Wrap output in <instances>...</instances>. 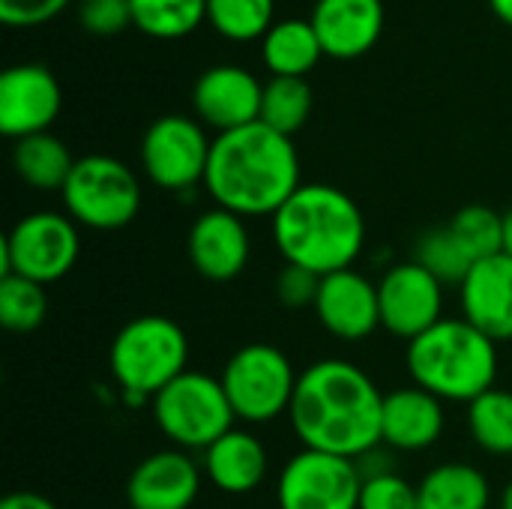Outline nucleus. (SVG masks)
I'll return each mask as SVG.
<instances>
[{"label": "nucleus", "mask_w": 512, "mask_h": 509, "mask_svg": "<svg viewBox=\"0 0 512 509\" xmlns=\"http://www.w3.org/2000/svg\"><path fill=\"white\" fill-rule=\"evenodd\" d=\"M66 6H69V0H0V21L6 27L27 30V27L48 24Z\"/></svg>", "instance_id": "35"}, {"label": "nucleus", "mask_w": 512, "mask_h": 509, "mask_svg": "<svg viewBox=\"0 0 512 509\" xmlns=\"http://www.w3.org/2000/svg\"><path fill=\"white\" fill-rule=\"evenodd\" d=\"M414 261L420 267H426L435 279H441L444 285H462L465 276L471 273V267L477 264L468 249L462 246V240L453 234L450 225L432 228L417 240L414 249Z\"/></svg>", "instance_id": "30"}, {"label": "nucleus", "mask_w": 512, "mask_h": 509, "mask_svg": "<svg viewBox=\"0 0 512 509\" xmlns=\"http://www.w3.org/2000/svg\"><path fill=\"white\" fill-rule=\"evenodd\" d=\"M501 509H512V480L507 483V489L501 492Z\"/></svg>", "instance_id": "39"}, {"label": "nucleus", "mask_w": 512, "mask_h": 509, "mask_svg": "<svg viewBox=\"0 0 512 509\" xmlns=\"http://www.w3.org/2000/svg\"><path fill=\"white\" fill-rule=\"evenodd\" d=\"M75 162L78 159L72 156V150L51 132L27 135L12 147V168L18 180L39 192H63Z\"/></svg>", "instance_id": "24"}, {"label": "nucleus", "mask_w": 512, "mask_h": 509, "mask_svg": "<svg viewBox=\"0 0 512 509\" xmlns=\"http://www.w3.org/2000/svg\"><path fill=\"white\" fill-rule=\"evenodd\" d=\"M504 252L512 258V207L504 213Z\"/></svg>", "instance_id": "38"}, {"label": "nucleus", "mask_w": 512, "mask_h": 509, "mask_svg": "<svg viewBox=\"0 0 512 509\" xmlns=\"http://www.w3.org/2000/svg\"><path fill=\"white\" fill-rule=\"evenodd\" d=\"M360 509H420V495L399 471H387L363 477Z\"/></svg>", "instance_id": "32"}, {"label": "nucleus", "mask_w": 512, "mask_h": 509, "mask_svg": "<svg viewBox=\"0 0 512 509\" xmlns=\"http://www.w3.org/2000/svg\"><path fill=\"white\" fill-rule=\"evenodd\" d=\"M489 6L498 15V21H504L507 27H512V0H489Z\"/></svg>", "instance_id": "37"}, {"label": "nucleus", "mask_w": 512, "mask_h": 509, "mask_svg": "<svg viewBox=\"0 0 512 509\" xmlns=\"http://www.w3.org/2000/svg\"><path fill=\"white\" fill-rule=\"evenodd\" d=\"M420 509H489L492 486L489 477L468 462H444L432 468L420 486Z\"/></svg>", "instance_id": "22"}, {"label": "nucleus", "mask_w": 512, "mask_h": 509, "mask_svg": "<svg viewBox=\"0 0 512 509\" xmlns=\"http://www.w3.org/2000/svg\"><path fill=\"white\" fill-rule=\"evenodd\" d=\"M219 381L237 420L261 426L291 411L300 375L282 348L249 342L228 357Z\"/></svg>", "instance_id": "8"}, {"label": "nucleus", "mask_w": 512, "mask_h": 509, "mask_svg": "<svg viewBox=\"0 0 512 509\" xmlns=\"http://www.w3.org/2000/svg\"><path fill=\"white\" fill-rule=\"evenodd\" d=\"M312 105H315V93L309 87L306 78H285V75H273L264 84V99H261V123L282 132V135H294L306 126V120L312 117Z\"/></svg>", "instance_id": "25"}, {"label": "nucleus", "mask_w": 512, "mask_h": 509, "mask_svg": "<svg viewBox=\"0 0 512 509\" xmlns=\"http://www.w3.org/2000/svg\"><path fill=\"white\" fill-rule=\"evenodd\" d=\"M132 24L153 39H180L207 21V0H129Z\"/></svg>", "instance_id": "26"}, {"label": "nucleus", "mask_w": 512, "mask_h": 509, "mask_svg": "<svg viewBox=\"0 0 512 509\" xmlns=\"http://www.w3.org/2000/svg\"><path fill=\"white\" fill-rule=\"evenodd\" d=\"M462 318L492 342H512V258L507 252L483 258L459 285Z\"/></svg>", "instance_id": "18"}, {"label": "nucleus", "mask_w": 512, "mask_h": 509, "mask_svg": "<svg viewBox=\"0 0 512 509\" xmlns=\"http://www.w3.org/2000/svg\"><path fill=\"white\" fill-rule=\"evenodd\" d=\"M261 57L273 75L306 78L324 57V48L309 18H282L261 39Z\"/></svg>", "instance_id": "23"}, {"label": "nucleus", "mask_w": 512, "mask_h": 509, "mask_svg": "<svg viewBox=\"0 0 512 509\" xmlns=\"http://www.w3.org/2000/svg\"><path fill=\"white\" fill-rule=\"evenodd\" d=\"M381 327L405 342H414L444 318V282L417 261L393 264L378 279Z\"/></svg>", "instance_id": "12"}, {"label": "nucleus", "mask_w": 512, "mask_h": 509, "mask_svg": "<svg viewBox=\"0 0 512 509\" xmlns=\"http://www.w3.org/2000/svg\"><path fill=\"white\" fill-rule=\"evenodd\" d=\"M273 243L285 264L324 279L354 267L366 246V219L348 192L303 183L273 216Z\"/></svg>", "instance_id": "3"}, {"label": "nucleus", "mask_w": 512, "mask_h": 509, "mask_svg": "<svg viewBox=\"0 0 512 509\" xmlns=\"http://www.w3.org/2000/svg\"><path fill=\"white\" fill-rule=\"evenodd\" d=\"M81 252L78 225L66 213L36 210L21 216L3 240V273L54 285L72 273Z\"/></svg>", "instance_id": "9"}, {"label": "nucleus", "mask_w": 512, "mask_h": 509, "mask_svg": "<svg viewBox=\"0 0 512 509\" xmlns=\"http://www.w3.org/2000/svg\"><path fill=\"white\" fill-rule=\"evenodd\" d=\"M468 435L489 456H512V393L489 390L468 405Z\"/></svg>", "instance_id": "27"}, {"label": "nucleus", "mask_w": 512, "mask_h": 509, "mask_svg": "<svg viewBox=\"0 0 512 509\" xmlns=\"http://www.w3.org/2000/svg\"><path fill=\"white\" fill-rule=\"evenodd\" d=\"M63 90L42 63H15L0 75V132L12 141L51 132L60 117Z\"/></svg>", "instance_id": "13"}, {"label": "nucleus", "mask_w": 512, "mask_h": 509, "mask_svg": "<svg viewBox=\"0 0 512 509\" xmlns=\"http://www.w3.org/2000/svg\"><path fill=\"white\" fill-rule=\"evenodd\" d=\"M408 375L414 387L441 402L471 405L498 381V342L465 318H441L432 330L408 342Z\"/></svg>", "instance_id": "4"}, {"label": "nucleus", "mask_w": 512, "mask_h": 509, "mask_svg": "<svg viewBox=\"0 0 512 509\" xmlns=\"http://www.w3.org/2000/svg\"><path fill=\"white\" fill-rule=\"evenodd\" d=\"M318 285H321V276L303 270V267H294V264H285L276 276V300L285 306V309H306V306H315V297H318Z\"/></svg>", "instance_id": "34"}, {"label": "nucleus", "mask_w": 512, "mask_h": 509, "mask_svg": "<svg viewBox=\"0 0 512 509\" xmlns=\"http://www.w3.org/2000/svg\"><path fill=\"white\" fill-rule=\"evenodd\" d=\"M78 24L90 36H117L132 24L129 0H81Z\"/></svg>", "instance_id": "33"}, {"label": "nucleus", "mask_w": 512, "mask_h": 509, "mask_svg": "<svg viewBox=\"0 0 512 509\" xmlns=\"http://www.w3.org/2000/svg\"><path fill=\"white\" fill-rule=\"evenodd\" d=\"M204 477L225 495H249L255 492L270 468L267 447L258 435L246 429H231L213 447L204 450L201 459Z\"/></svg>", "instance_id": "21"}, {"label": "nucleus", "mask_w": 512, "mask_h": 509, "mask_svg": "<svg viewBox=\"0 0 512 509\" xmlns=\"http://www.w3.org/2000/svg\"><path fill=\"white\" fill-rule=\"evenodd\" d=\"M48 318L45 285L3 273L0 276V324L9 333H33Z\"/></svg>", "instance_id": "29"}, {"label": "nucleus", "mask_w": 512, "mask_h": 509, "mask_svg": "<svg viewBox=\"0 0 512 509\" xmlns=\"http://www.w3.org/2000/svg\"><path fill=\"white\" fill-rule=\"evenodd\" d=\"M189 339L168 315H138L126 321L111 348L108 369L126 402L141 405L186 372Z\"/></svg>", "instance_id": "5"}, {"label": "nucleus", "mask_w": 512, "mask_h": 509, "mask_svg": "<svg viewBox=\"0 0 512 509\" xmlns=\"http://www.w3.org/2000/svg\"><path fill=\"white\" fill-rule=\"evenodd\" d=\"M288 417L303 450L357 462L381 447L384 393L360 366L318 360L300 372Z\"/></svg>", "instance_id": "1"}, {"label": "nucleus", "mask_w": 512, "mask_h": 509, "mask_svg": "<svg viewBox=\"0 0 512 509\" xmlns=\"http://www.w3.org/2000/svg\"><path fill=\"white\" fill-rule=\"evenodd\" d=\"M66 216L90 231H120L141 210L138 174L105 153L81 156L60 192Z\"/></svg>", "instance_id": "7"}, {"label": "nucleus", "mask_w": 512, "mask_h": 509, "mask_svg": "<svg viewBox=\"0 0 512 509\" xmlns=\"http://www.w3.org/2000/svg\"><path fill=\"white\" fill-rule=\"evenodd\" d=\"M309 21L327 57H363L384 33V0H315Z\"/></svg>", "instance_id": "19"}, {"label": "nucleus", "mask_w": 512, "mask_h": 509, "mask_svg": "<svg viewBox=\"0 0 512 509\" xmlns=\"http://www.w3.org/2000/svg\"><path fill=\"white\" fill-rule=\"evenodd\" d=\"M213 141L204 123L186 114H162L141 135V168L147 180L168 192H189L204 183Z\"/></svg>", "instance_id": "10"}, {"label": "nucleus", "mask_w": 512, "mask_h": 509, "mask_svg": "<svg viewBox=\"0 0 512 509\" xmlns=\"http://www.w3.org/2000/svg\"><path fill=\"white\" fill-rule=\"evenodd\" d=\"M312 309L321 327L342 342H363L381 327L378 282L366 279L354 267L324 276Z\"/></svg>", "instance_id": "15"}, {"label": "nucleus", "mask_w": 512, "mask_h": 509, "mask_svg": "<svg viewBox=\"0 0 512 509\" xmlns=\"http://www.w3.org/2000/svg\"><path fill=\"white\" fill-rule=\"evenodd\" d=\"M447 426L444 402L423 387H399L384 396L381 444L399 453H420L441 441Z\"/></svg>", "instance_id": "20"}, {"label": "nucleus", "mask_w": 512, "mask_h": 509, "mask_svg": "<svg viewBox=\"0 0 512 509\" xmlns=\"http://www.w3.org/2000/svg\"><path fill=\"white\" fill-rule=\"evenodd\" d=\"M153 420L177 450L204 453L234 429L237 414L219 378L186 369L153 396Z\"/></svg>", "instance_id": "6"}, {"label": "nucleus", "mask_w": 512, "mask_h": 509, "mask_svg": "<svg viewBox=\"0 0 512 509\" xmlns=\"http://www.w3.org/2000/svg\"><path fill=\"white\" fill-rule=\"evenodd\" d=\"M363 474L354 459L300 450L276 480L279 509H360Z\"/></svg>", "instance_id": "11"}, {"label": "nucleus", "mask_w": 512, "mask_h": 509, "mask_svg": "<svg viewBox=\"0 0 512 509\" xmlns=\"http://www.w3.org/2000/svg\"><path fill=\"white\" fill-rule=\"evenodd\" d=\"M264 84L243 66L219 63L198 75L192 87V108L198 120L216 135L243 129L261 120Z\"/></svg>", "instance_id": "14"}, {"label": "nucleus", "mask_w": 512, "mask_h": 509, "mask_svg": "<svg viewBox=\"0 0 512 509\" xmlns=\"http://www.w3.org/2000/svg\"><path fill=\"white\" fill-rule=\"evenodd\" d=\"M273 15L276 0H207V24L231 42L264 39Z\"/></svg>", "instance_id": "28"}, {"label": "nucleus", "mask_w": 512, "mask_h": 509, "mask_svg": "<svg viewBox=\"0 0 512 509\" xmlns=\"http://www.w3.org/2000/svg\"><path fill=\"white\" fill-rule=\"evenodd\" d=\"M186 252L195 273L204 276L207 282L237 279L252 255V237L246 219L222 207L201 213L189 228Z\"/></svg>", "instance_id": "16"}, {"label": "nucleus", "mask_w": 512, "mask_h": 509, "mask_svg": "<svg viewBox=\"0 0 512 509\" xmlns=\"http://www.w3.org/2000/svg\"><path fill=\"white\" fill-rule=\"evenodd\" d=\"M204 468L186 450H159L135 465L126 483L132 509H189L198 501Z\"/></svg>", "instance_id": "17"}, {"label": "nucleus", "mask_w": 512, "mask_h": 509, "mask_svg": "<svg viewBox=\"0 0 512 509\" xmlns=\"http://www.w3.org/2000/svg\"><path fill=\"white\" fill-rule=\"evenodd\" d=\"M0 509H57V504L39 492H12L0 501Z\"/></svg>", "instance_id": "36"}, {"label": "nucleus", "mask_w": 512, "mask_h": 509, "mask_svg": "<svg viewBox=\"0 0 512 509\" xmlns=\"http://www.w3.org/2000/svg\"><path fill=\"white\" fill-rule=\"evenodd\" d=\"M447 225L453 228V234L462 240V246L474 261L504 252V216L486 204L462 207Z\"/></svg>", "instance_id": "31"}, {"label": "nucleus", "mask_w": 512, "mask_h": 509, "mask_svg": "<svg viewBox=\"0 0 512 509\" xmlns=\"http://www.w3.org/2000/svg\"><path fill=\"white\" fill-rule=\"evenodd\" d=\"M300 186V156L294 141L261 120L213 138L204 189L216 207L243 219H273Z\"/></svg>", "instance_id": "2"}]
</instances>
